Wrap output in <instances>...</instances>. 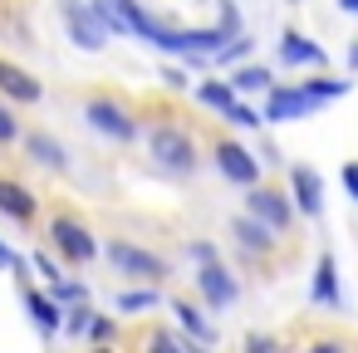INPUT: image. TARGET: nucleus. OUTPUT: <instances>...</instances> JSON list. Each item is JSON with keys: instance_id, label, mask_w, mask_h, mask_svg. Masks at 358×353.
Instances as JSON below:
<instances>
[{"instance_id": "nucleus-1", "label": "nucleus", "mask_w": 358, "mask_h": 353, "mask_svg": "<svg viewBox=\"0 0 358 353\" xmlns=\"http://www.w3.org/2000/svg\"><path fill=\"white\" fill-rule=\"evenodd\" d=\"M148 157L162 167V172H172V177H187V172H196V143H192V133H182V128H172V123H157L152 133H148Z\"/></svg>"}, {"instance_id": "nucleus-2", "label": "nucleus", "mask_w": 358, "mask_h": 353, "mask_svg": "<svg viewBox=\"0 0 358 353\" xmlns=\"http://www.w3.org/2000/svg\"><path fill=\"white\" fill-rule=\"evenodd\" d=\"M50 245H55V255L69 260V265H89V260L99 255L94 231H89L84 221H74V216H55V221H50Z\"/></svg>"}, {"instance_id": "nucleus-3", "label": "nucleus", "mask_w": 358, "mask_h": 353, "mask_svg": "<svg viewBox=\"0 0 358 353\" xmlns=\"http://www.w3.org/2000/svg\"><path fill=\"white\" fill-rule=\"evenodd\" d=\"M108 265L118 270V275H133V280H148V284H157V280H167V260L157 255V250H143V245H133V240H108Z\"/></svg>"}, {"instance_id": "nucleus-4", "label": "nucleus", "mask_w": 358, "mask_h": 353, "mask_svg": "<svg viewBox=\"0 0 358 353\" xmlns=\"http://www.w3.org/2000/svg\"><path fill=\"white\" fill-rule=\"evenodd\" d=\"M59 15H64V30L74 35V45H79V50L99 55V50L108 45V25L99 20L94 0H59Z\"/></svg>"}, {"instance_id": "nucleus-5", "label": "nucleus", "mask_w": 358, "mask_h": 353, "mask_svg": "<svg viewBox=\"0 0 358 353\" xmlns=\"http://www.w3.org/2000/svg\"><path fill=\"white\" fill-rule=\"evenodd\" d=\"M245 216H255V221H265L275 236H285V231L294 226V201H289L285 192H275V187H255V192L245 196Z\"/></svg>"}, {"instance_id": "nucleus-6", "label": "nucleus", "mask_w": 358, "mask_h": 353, "mask_svg": "<svg viewBox=\"0 0 358 353\" xmlns=\"http://www.w3.org/2000/svg\"><path fill=\"white\" fill-rule=\"evenodd\" d=\"M84 118H89V128H94V133H103V138H113V143H128V138L138 133L133 113H128L123 103H113V99H89Z\"/></svg>"}, {"instance_id": "nucleus-7", "label": "nucleus", "mask_w": 358, "mask_h": 353, "mask_svg": "<svg viewBox=\"0 0 358 353\" xmlns=\"http://www.w3.org/2000/svg\"><path fill=\"white\" fill-rule=\"evenodd\" d=\"M319 103L304 94V84H275L265 94V118L270 123H294V118H309Z\"/></svg>"}, {"instance_id": "nucleus-8", "label": "nucleus", "mask_w": 358, "mask_h": 353, "mask_svg": "<svg viewBox=\"0 0 358 353\" xmlns=\"http://www.w3.org/2000/svg\"><path fill=\"white\" fill-rule=\"evenodd\" d=\"M216 167H221V177L226 182H236V187H245V192H255L260 187V157H250L241 143H216Z\"/></svg>"}, {"instance_id": "nucleus-9", "label": "nucleus", "mask_w": 358, "mask_h": 353, "mask_svg": "<svg viewBox=\"0 0 358 353\" xmlns=\"http://www.w3.org/2000/svg\"><path fill=\"white\" fill-rule=\"evenodd\" d=\"M196 289H201L206 309H231V304L241 299V284H236V275H231L226 265H206V270H196Z\"/></svg>"}, {"instance_id": "nucleus-10", "label": "nucleus", "mask_w": 358, "mask_h": 353, "mask_svg": "<svg viewBox=\"0 0 358 353\" xmlns=\"http://www.w3.org/2000/svg\"><path fill=\"white\" fill-rule=\"evenodd\" d=\"M309 304H319V309H338V260H334V250H319V260H314Z\"/></svg>"}, {"instance_id": "nucleus-11", "label": "nucleus", "mask_w": 358, "mask_h": 353, "mask_svg": "<svg viewBox=\"0 0 358 353\" xmlns=\"http://www.w3.org/2000/svg\"><path fill=\"white\" fill-rule=\"evenodd\" d=\"M289 192H294V211L324 216V177H319L314 167H294V172H289Z\"/></svg>"}, {"instance_id": "nucleus-12", "label": "nucleus", "mask_w": 358, "mask_h": 353, "mask_svg": "<svg viewBox=\"0 0 358 353\" xmlns=\"http://www.w3.org/2000/svg\"><path fill=\"white\" fill-rule=\"evenodd\" d=\"M280 59H285L289 69H324V64H329V55H324L314 40H304L299 30H285V35H280Z\"/></svg>"}, {"instance_id": "nucleus-13", "label": "nucleus", "mask_w": 358, "mask_h": 353, "mask_svg": "<svg viewBox=\"0 0 358 353\" xmlns=\"http://www.w3.org/2000/svg\"><path fill=\"white\" fill-rule=\"evenodd\" d=\"M25 309H30V324H35L40 333H64V319H69V309H64L55 294L25 289Z\"/></svg>"}, {"instance_id": "nucleus-14", "label": "nucleus", "mask_w": 358, "mask_h": 353, "mask_svg": "<svg viewBox=\"0 0 358 353\" xmlns=\"http://www.w3.org/2000/svg\"><path fill=\"white\" fill-rule=\"evenodd\" d=\"M0 94H6L10 103H40V79L35 74H25L20 64H10V59H0Z\"/></svg>"}, {"instance_id": "nucleus-15", "label": "nucleus", "mask_w": 358, "mask_h": 353, "mask_svg": "<svg viewBox=\"0 0 358 353\" xmlns=\"http://www.w3.org/2000/svg\"><path fill=\"white\" fill-rule=\"evenodd\" d=\"M172 314H177V329L192 338V343H206V348H216V324L192 304V299H172Z\"/></svg>"}, {"instance_id": "nucleus-16", "label": "nucleus", "mask_w": 358, "mask_h": 353, "mask_svg": "<svg viewBox=\"0 0 358 353\" xmlns=\"http://www.w3.org/2000/svg\"><path fill=\"white\" fill-rule=\"evenodd\" d=\"M231 240H236L245 255H265V250L275 245V231H270L265 221H255V216H236V221H231Z\"/></svg>"}, {"instance_id": "nucleus-17", "label": "nucleus", "mask_w": 358, "mask_h": 353, "mask_svg": "<svg viewBox=\"0 0 358 353\" xmlns=\"http://www.w3.org/2000/svg\"><path fill=\"white\" fill-rule=\"evenodd\" d=\"M35 211H40V196H35V192H25L20 182H6V177H0V216L35 221Z\"/></svg>"}, {"instance_id": "nucleus-18", "label": "nucleus", "mask_w": 358, "mask_h": 353, "mask_svg": "<svg viewBox=\"0 0 358 353\" xmlns=\"http://www.w3.org/2000/svg\"><path fill=\"white\" fill-rule=\"evenodd\" d=\"M25 152H30V162H40V167H50V172H64V167H69L64 143L50 138V133H30V138H25Z\"/></svg>"}, {"instance_id": "nucleus-19", "label": "nucleus", "mask_w": 358, "mask_h": 353, "mask_svg": "<svg viewBox=\"0 0 358 353\" xmlns=\"http://www.w3.org/2000/svg\"><path fill=\"white\" fill-rule=\"evenodd\" d=\"M196 99H201L206 108H216L221 118H231V113L241 108V94H236V84H231V79H201Z\"/></svg>"}, {"instance_id": "nucleus-20", "label": "nucleus", "mask_w": 358, "mask_h": 353, "mask_svg": "<svg viewBox=\"0 0 358 353\" xmlns=\"http://www.w3.org/2000/svg\"><path fill=\"white\" fill-rule=\"evenodd\" d=\"M231 84H236V94H270V89H275V84H270V69H260V64L236 69V74H231Z\"/></svg>"}, {"instance_id": "nucleus-21", "label": "nucleus", "mask_w": 358, "mask_h": 353, "mask_svg": "<svg viewBox=\"0 0 358 353\" xmlns=\"http://www.w3.org/2000/svg\"><path fill=\"white\" fill-rule=\"evenodd\" d=\"M304 94L314 103H329V99H343L348 94V79H304Z\"/></svg>"}, {"instance_id": "nucleus-22", "label": "nucleus", "mask_w": 358, "mask_h": 353, "mask_svg": "<svg viewBox=\"0 0 358 353\" xmlns=\"http://www.w3.org/2000/svg\"><path fill=\"white\" fill-rule=\"evenodd\" d=\"M162 304V294H157V284H148V289H128V294H118V309L123 314H138V309H157Z\"/></svg>"}, {"instance_id": "nucleus-23", "label": "nucleus", "mask_w": 358, "mask_h": 353, "mask_svg": "<svg viewBox=\"0 0 358 353\" xmlns=\"http://www.w3.org/2000/svg\"><path fill=\"white\" fill-rule=\"evenodd\" d=\"M50 294H55L64 309H74V304H89V284H79V280H59V284H50Z\"/></svg>"}, {"instance_id": "nucleus-24", "label": "nucleus", "mask_w": 358, "mask_h": 353, "mask_svg": "<svg viewBox=\"0 0 358 353\" xmlns=\"http://www.w3.org/2000/svg\"><path fill=\"white\" fill-rule=\"evenodd\" d=\"M94 319H99V314H94L89 304H74L69 319H64V333H69V338H84V333H94Z\"/></svg>"}, {"instance_id": "nucleus-25", "label": "nucleus", "mask_w": 358, "mask_h": 353, "mask_svg": "<svg viewBox=\"0 0 358 353\" xmlns=\"http://www.w3.org/2000/svg\"><path fill=\"white\" fill-rule=\"evenodd\" d=\"M148 353H187V338H182V333H172V329H152Z\"/></svg>"}, {"instance_id": "nucleus-26", "label": "nucleus", "mask_w": 358, "mask_h": 353, "mask_svg": "<svg viewBox=\"0 0 358 353\" xmlns=\"http://www.w3.org/2000/svg\"><path fill=\"white\" fill-rule=\"evenodd\" d=\"M245 353H285L280 348V338H270V333H245V343H241Z\"/></svg>"}, {"instance_id": "nucleus-27", "label": "nucleus", "mask_w": 358, "mask_h": 353, "mask_svg": "<svg viewBox=\"0 0 358 353\" xmlns=\"http://www.w3.org/2000/svg\"><path fill=\"white\" fill-rule=\"evenodd\" d=\"M187 255H192V260H196L201 270H206V265H221V260H216V245H211V240H192V245H187Z\"/></svg>"}, {"instance_id": "nucleus-28", "label": "nucleus", "mask_w": 358, "mask_h": 353, "mask_svg": "<svg viewBox=\"0 0 358 353\" xmlns=\"http://www.w3.org/2000/svg\"><path fill=\"white\" fill-rule=\"evenodd\" d=\"M250 50H255V40H231V45H226L216 59H221V64H236V59H245Z\"/></svg>"}, {"instance_id": "nucleus-29", "label": "nucleus", "mask_w": 358, "mask_h": 353, "mask_svg": "<svg viewBox=\"0 0 358 353\" xmlns=\"http://www.w3.org/2000/svg\"><path fill=\"white\" fill-rule=\"evenodd\" d=\"M108 338H113V319H108V314H99V319H94V333H89V348H103Z\"/></svg>"}, {"instance_id": "nucleus-30", "label": "nucleus", "mask_w": 358, "mask_h": 353, "mask_svg": "<svg viewBox=\"0 0 358 353\" xmlns=\"http://www.w3.org/2000/svg\"><path fill=\"white\" fill-rule=\"evenodd\" d=\"M15 138H20V123H15V113L6 103H0V143H15Z\"/></svg>"}, {"instance_id": "nucleus-31", "label": "nucleus", "mask_w": 358, "mask_h": 353, "mask_svg": "<svg viewBox=\"0 0 358 353\" xmlns=\"http://www.w3.org/2000/svg\"><path fill=\"white\" fill-rule=\"evenodd\" d=\"M226 123H236V128H260V123H265V113H255V108H245V103H241Z\"/></svg>"}, {"instance_id": "nucleus-32", "label": "nucleus", "mask_w": 358, "mask_h": 353, "mask_svg": "<svg viewBox=\"0 0 358 353\" xmlns=\"http://www.w3.org/2000/svg\"><path fill=\"white\" fill-rule=\"evenodd\" d=\"M35 270H40V275H45L50 284H59V280H64V275H59V265H55V260H50L45 250H35Z\"/></svg>"}, {"instance_id": "nucleus-33", "label": "nucleus", "mask_w": 358, "mask_h": 353, "mask_svg": "<svg viewBox=\"0 0 358 353\" xmlns=\"http://www.w3.org/2000/svg\"><path fill=\"white\" fill-rule=\"evenodd\" d=\"M304 353H348V343H343V338H314Z\"/></svg>"}, {"instance_id": "nucleus-34", "label": "nucleus", "mask_w": 358, "mask_h": 353, "mask_svg": "<svg viewBox=\"0 0 358 353\" xmlns=\"http://www.w3.org/2000/svg\"><path fill=\"white\" fill-rule=\"evenodd\" d=\"M343 192L348 201H358V162H343Z\"/></svg>"}, {"instance_id": "nucleus-35", "label": "nucleus", "mask_w": 358, "mask_h": 353, "mask_svg": "<svg viewBox=\"0 0 358 353\" xmlns=\"http://www.w3.org/2000/svg\"><path fill=\"white\" fill-rule=\"evenodd\" d=\"M15 265H20V260H15V250H10L6 240H0V270H15Z\"/></svg>"}, {"instance_id": "nucleus-36", "label": "nucleus", "mask_w": 358, "mask_h": 353, "mask_svg": "<svg viewBox=\"0 0 358 353\" xmlns=\"http://www.w3.org/2000/svg\"><path fill=\"white\" fill-rule=\"evenodd\" d=\"M162 79H167V89H187V74H182V69H167Z\"/></svg>"}, {"instance_id": "nucleus-37", "label": "nucleus", "mask_w": 358, "mask_h": 353, "mask_svg": "<svg viewBox=\"0 0 358 353\" xmlns=\"http://www.w3.org/2000/svg\"><path fill=\"white\" fill-rule=\"evenodd\" d=\"M338 10L343 15H358V0H338Z\"/></svg>"}, {"instance_id": "nucleus-38", "label": "nucleus", "mask_w": 358, "mask_h": 353, "mask_svg": "<svg viewBox=\"0 0 358 353\" xmlns=\"http://www.w3.org/2000/svg\"><path fill=\"white\" fill-rule=\"evenodd\" d=\"M89 353H113V348H108V343H103V348H89Z\"/></svg>"}]
</instances>
